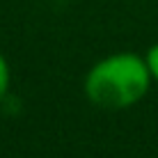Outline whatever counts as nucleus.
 I'll return each instance as SVG.
<instances>
[{
  "instance_id": "nucleus-2",
  "label": "nucleus",
  "mask_w": 158,
  "mask_h": 158,
  "mask_svg": "<svg viewBox=\"0 0 158 158\" xmlns=\"http://www.w3.org/2000/svg\"><path fill=\"white\" fill-rule=\"evenodd\" d=\"M144 62H147V69H149V73H151V80L158 83V44H154V46L147 51Z\"/></svg>"
},
{
  "instance_id": "nucleus-3",
  "label": "nucleus",
  "mask_w": 158,
  "mask_h": 158,
  "mask_svg": "<svg viewBox=\"0 0 158 158\" xmlns=\"http://www.w3.org/2000/svg\"><path fill=\"white\" fill-rule=\"evenodd\" d=\"M9 64H7V60H5V55L0 53V99H2L5 94H7V89H9Z\"/></svg>"
},
{
  "instance_id": "nucleus-1",
  "label": "nucleus",
  "mask_w": 158,
  "mask_h": 158,
  "mask_svg": "<svg viewBox=\"0 0 158 158\" xmlns=\"http://www.w3.org/2000/svg\"><path fill=\"white\" fill-rule=\"evenodd\" d=\"M151 73L138 53H112L99 60L85 76V94L108 110H122L142 101L151 87Z\"/></svg>"
}]
</instances>
